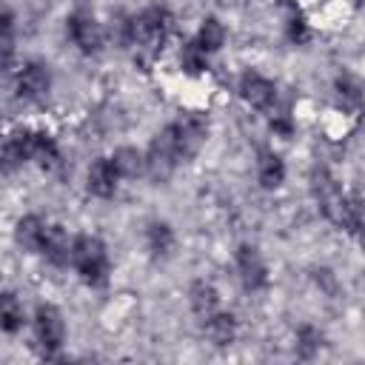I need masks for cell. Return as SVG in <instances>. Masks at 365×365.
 Returning a JSON list of instances; mask_svg holds the SVG:
<instances>
[{
	"mask_svg": "<svg viewBox=\"0 0 365 365\" xmlns=\"http://www.w3.org/2000/svg\"><path fill=\"white\" fill-rule=\"evenodd\" d=\"M71 265H74V271L80 274V279L86 285H91V288L106 285V279H108V254H106L103 240H97L91 234L74 237Z\"/></svg>",
	"mask_w": 365,
	"mask_h": 365,
	"instance_id": "6da1fadb",
	"label": "cell"
},
{
	"mask_svg": "<svg viewBox=\"0 0 365 365\" xmlns=\"http://www.w3.org/2000/svg\"><path fill=\"white\" fill-rule=\"evenodd\" d=\"M171 31V14L163 6L143 9L140 14L128 17V46H137L140 51H157Z\"/></svg>",
	"mask_w": 365,
	"mask_h": 365,
	"instance_id": "7a4b0ae2",
	"label": "cell"
},
{
	"mask_svg": "<svg viewBox=\"0 0 365 365\" xmlns=\"http://www.w3.org/2000/svg\"><path fill=\"white\" fill-rule=\"evenodd\" d=\"M34 336H37V345L43 348L46 356H57L63 339H66V322H63V314L54 308V305H37L34 311Z\"/></svg>",
	"mask_w": 365,
	"mask_h": 365,
	"instance_id": "3957f363",
	"label": "cell"
},
{
	"mask_svg": "<svg viewBox=\"0 0 365 365\" xmlns=\"http://www.w3.org/2000/svg\"><path fill=\"white\" fill-rule=\"evenodd\" d=\"M66 31L71 37V43L83 51V54H97L103 46V31L100 23L94 20V14L88 9H74L66 20Z\"/></svg>",
	"mask_w": 365,
	"mask_h": 365,
	"instance_id": "277c9868",
	"label": "cell"
},
{
	"mask_svg": "<svg viewBox=\"0 0 365 365\" xmlns=\"http://www.w3.org/2000/svg\"><path fill=\"white\" fill-rule=\"evenodd\" d=\"M311 188H314V197H317L319 211H322L331 222L339 225L342 211H345V202H348V194H342L339 182H336L325 168H317V171H314V182H311Z\"/></svg>",
	"mask_w": 365,
	"mask_h": 365,
	"instance_id": "5b68a950",
	"label": "cell"
},
{
	"mask_svg": "<svg viewBox=\"0 0 365 365\" xmlns=\"http://www.w3.org/2000/svg\"><path fill=\"white\" fill-rule=\"evenodd\" d=\"M240 97L257 111H271L277 106V86L257 71H245L240 77Z\"/></svg>",
	"mask_w": 365,
	"mask_h": 365,
	"instance_id": "8992f818",
	"label": "cell"
},
{
	"mask_svg": "<svg viewBox=\"0 0 365 365\" xmlns=\"http://www.w3.org/2000/svg\"><path fill=\"white\" fill-rule=\"evenodd\" d=\"M117 182H120V171H117V165H114L111 157H97L88 165V174H86L88 194H94L100 200H108V197H114Z\"/></svg>",
	"mask_w": 365,
	"mask_h": 365,
	"instance_id": "52a82bcc",
	"label": "cell"
},
{
	"mask_svg": "<svg viewBox=\"0 0 365 365\" xmlns=\"http://www.w3.org/2000/svg\"><path fill=\"white\" fill-rule=\"evenodd\" d=\"M237 274H240V279H242V285H245L248 291H259V288H265V282H268L265 262H262L259 251H257L254 245H248V242L237 248Z\"/></svg>",
	"mask_w": 365,
	"mask_h": 365,
	"instance_id": "ba28073f",
	"label": "cell"
},
{
	"mask_svg": "<svg viewBox=\"0 0 365 365\" xmlns=\"http://www.w3.org/2000/svg\"><path fill=\"white\" fill-rule=\"evenodd\" d=\"M48 86H51V74H48V66L31 60L26 63L20 71H17V94L23 100H43L48 94Z\"/></svg>",
	"mask_w": 365,
	"mask_h": 365,
	"instance_id": "9c48e42d",
	"label": "cell"
},
{
	"mask_svg": "<svg viewBox=\"0 0 365 365\" xmlns=\"http://www.w3.org/2000/svg\"><path fill=\"white\" fill-rule=\"evenodd\" d=\"M71 245H74V240H68V234L60 225H46L37 254H43L54 268H66L71 262Z\"/></svg>",
	"mask_w": 365,
	"mask_h": 365,
	"instance_id": "30bf717a",
	"label": "cell"
},
{
	"mask_svg": "<svg viewBox=\"0 0 365 365\" xmlns=\"http://www.w3.org/2000/svg\"><path fill=\"white\" fill-rule=\"evenodd\" d=\"M257 177H259V182H262V188H277V185H282V180H285V163H282V157H279L277 151L262 148L259 157H257Z\"/></svg>",
	"mask_w": 365,
	"mask_h": 365,
	"instance_id": "8fae6325",
	"label": "cell"
},
{
	"mask_svg": "<svg viewBox=\"0 0 365 365\" xmlns=\"http://www.w3.org/2000/svg\"><path fill=\"white\" fill-rule=\"evenodd\" d=\"M205 336L214 345H231L237 336V319L225 311H214L211 317H205Z\"/></svg>",
	"mask_w": 365,
	"mask_h": 365,
	"instance_id": "7c38bea8",
	"label": "cell"
},
{
	"mask_svg": "<svg viewBox=\"0 0 365 365\" xmlns=\"http://www.w3.org/2000/svg\"><path fill=\"white\" fill-rule=\"evenodd\" d=\"M188 302H191L194 314L205 319V317H211V314L217 311L220 297H217V288H214L211 282L197 279V282H191V288H188Z\"/></svg>",
	"mask_w": 365,
	"mask_h": 365,
	"instance_id": "4fadbf2b",
	"label": "cell"
},
{
	"mask_svg": "<svg viewBox=\"0 0 365 365\" xmlns=\"http://www.w3.org/2000/svg\"><path fill=\"white\" fill-rule=\"evenodd\" d=\"M43 234H46V222L37 214H26L14 228V237H17L20 248H26V251H40Z\"/></svg>",
	"mask_w": 365,
	"mask_h": 365,
	"instance_id": "5bb4252c",
	"label": "cell"
},
{
	"mask_svg": "<svg viewBox=\"0 0 365 365\" xmlns=\"http://www.w3.org/2000/svg\"><path fill=\"white\" fill-rule=\"evenodd\" d=\"M145 242H148V251L154 257H168L174 248V228L163 220H154L145 228Z\"/></svg>",
	"mask_w": 365,
	"mask_h": 365,
	"instance_id": "9a60e30c",
	"label": "cell"
},
{
	"mask_svg": "<svg viewBox=\"0 0 365 365\" xmlns=\"http://www.w3.org/2000/svg\"><path fill=\"white\" fill-rule=\"evenodd\" d=\"M339 228H345L351 237H356L359 242H365V202L362 200L348 197L345 211H342V220H339Z\"/></svg>",
	"mask_w": 365,
	"mask_h": 365,
	"instance_id": "2e32d148",
	"label": "cell"
},
{
	"mask_svg": "<svg viewBox=\"0 0 365 365\" xmlns=\"http://www.w3.org/2000/svg\"><path fill=\"white\" fill-rule=\"evenodd\" d=\"M111 160H114L120 177H137V174L145 171V157H143L137 148H131V145L117 148V151L111 154Z\"/></svg>",
	"mask_w": 365,
	"mask_h": 365,
	"instance_id": "e0dca14e",
	"label": "cell"
},
{
	"mask_svg": "<svg viewBox=\"0 0 365 365\" xmlns=\"http://www.w3.org/2000/svg\"><path fill=\"white\" fill-rule=\"evenodd\" d=\"M197 43H200V48L202 51H220L222 48V43H225V29H222V23L217 20V17H205L202 20V26H200V31H197Z\"/></svg>",
	"mask_w": 365,
	"mask_h": 365,
	"instance_id": "ac0fdd59",
	"label": "cell"
},
{
	"mask_svg": "<svg viewBox=\"0 0 365 365\" xmlns=\"http://www.w3.org/2000/svg\"><path fill=\"white\" fill-rule=\"evenodd\" d=\"M0 325L6 334H17L23 328V305L17 302L11 291H6L0 299Z\"/></svg>",
	"mask_w": 365,
	"mask_h": 365,
	"instance_id": "d6986e66",
	"label": "cell"
},
{
	"mask_svg": "<svg viewBox=\"0 0 365 365\" xmlns=\"http://www.w3.org/2000/svg\"><path fill=\"white\" fill-rule=\"evenodd\" d=\"M180 68H182L185 74H200V71H205V68H208V51H202L197 40L185 43V46L180 48Z\"/></svg>",
	"mask_w": 365,
	"mask_h": 365,
	"instance_id": "ffe728a7",
	"label": "cell"
},
{
	"mask_svg": "<svg viewBox=\"0 0 365 365\" xmlns=\"http://www.w3.org/2000/svg\"><path fill=\"white\" fill-rule=\"evenodd\" d=\"M336 94H339L342 106H348V108H359L362 100H365L362 86H359L354 77H348V74H339V77H336Z\"/></svg>",
	"mask_w": 365,
	"mask_h": 365,
	"instance_id": "44dd1931",
	"label": "cell"
},
{
	"mask_svg": "<svg viewBox=\"0 0 365 365\" xmlns=\"http://www.w3.org/2000/svg\"><path fill=\"white\" fill-rule=\"evenodd\" d=\"M319 348H322V334H319L314 325H302V328L297 331V354H299L302 359H311Z\"/></svg>",
	"mask_w": 365,
	"mask_h": 365,
	"instance_id": "7402d4cb",
	"label": "cell"
},
{
	"mask_svg": "<svg viewBox=\"0 0 365 365\" xmlns=\"http://www.w3.org/2000/svg\"><path fill=\"white\" fill-rule=\"evenodd\" d=\"M305 37H308V26H305L302 14H299L297 9H291V17H288V40H294V43H302Z\"/></svg>",
	"mask_w": 365,
	"mask_h": 365,
	"instance_id": "603a6c76",
	"label": "cell"
},
{
	"mask_svg": "<svg viewBox=\"0 0 365 365\" xmlns=\"http://www.w3.org/2000/svg\"><path fill=\"white\" fill-rule=\"evenodd\" d=\"M271 128H274L277 134L288 137V134L294 131V120H291V111H288V108H282V111L271 114Z\"/></svg>",
	"mask_w": 365,
	"mask_h": 365,
	"instance_id": "cb8c5ba5",
	"label": "cell"
}]
</instances>
